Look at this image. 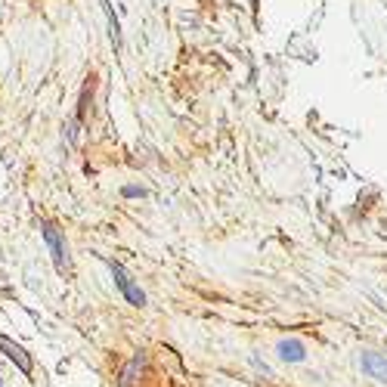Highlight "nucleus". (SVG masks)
<instances>
[{
  "label": "nucleus",
  "instance_id": "20e7f679",
  "mask_svg": "<svg viewBox=\"0 0 387 387\" xmlns=\"http://www.w3.org/2000/svg\"><path fill=\"white\" fill-rule=\"evenodd\" d=\"M359 366H363V372L369 378H375V381L387 384V353H372L366 350L363 356H359Z\"/></svg>",
  "mask_w": 387,
  "mask_h": 387
},
{
  "label": "nucleus",
  "instance_id": "6e6552de",
  "mask_svg": "<svg viewBox=\"0 0 387 387\" xmlns=\"http://www.w3.org/2000/svg\"><path fill=\"white\" fill-rule=\"evenodd\" d=\"M0 387H3V378H0Z\"/></svg>",
  "mask_w": 387,
  "mask_h": 387
},
{
  "label": "nucleus",
  "instance_id": "7ed1b4c3",
  "mask_svg": "<svg viewBox=\"0 0 387 387\" xmlns=\"http://www.w3.org/2000/svg\"><path fill=\"white\" fill-rule=\"evenodd\" d=\"M109 266H112V276H115V285L121 289V295L128 298V304H133V307H146V291L139 289V285L128 276V270H124L121 264H115V260H112Z\"/></svg>",
  "mask_w": 387,
  "mask_h": 387
},
{
  "label": "nucleus",
  "instance_id": "39448f33",
  "mask_svg": "<svg viewBox=\"0 0 387 387\" xmlns=\"http://www.w3.org/2000/svg\"><path fill=\"white\" fill-rule=\"evenodd\" d=\"M276 353H279L282 363H304L307 359V347L298 341V338H285V341H279Z\"/></svg>",
  "mask_w": 387,
  "mask_h": 387
},
{
  "label": "nucleus",
  "instance_id": "0eeeda50",
  "mask_svg": "<svg viewBox=\"0 0 387 387\" xmlns=\"http://www.w3.org/2000/svg\"><path fill=\"white\" fill-rule=\"evenodd\" d=\"M124 196L137 198V196H146V189H143V186H124Z\"/></svg>",
  "mask_w": 387,
  "mask_h": 387
},
{
  "label": "nucleus",
  "instance_id": "f257e3e1",
  "mask_svg": "<svg viewBox=\"0 0 387 387\" xmlns=\"http://www.w3.org/2000/svg\"><path fill=\"white\" fill-rule=\"evenodd\" d=\"M41 232H44V242H46V248H50V257H53V264H56V273H59V276H69V273H71L69 245H65V239H62V232H59V226L46 220V223L41 226Z\"/></svg>",
  "mask_w": 387,
  "mask_h": 387
},
{
  "label": "nucleus",
  "instance_id": "f03ea898",
  "mask_svg": "<svg viewBox=\"0 0 387 387\" xmlns=\"http://www.w3.org/2000/svg\"><path fill=\"white\" fill-rule=\"evenodd\" d=\"M0 353H3L6 359H10L12 366H16L19 372H22L25 378L31 375V372H35V359H31V353L25 350L22 344H16L12 341V338H6V335H0Z\"/></svg>",
  "mask_w": 387,
  "mask_h": 387
},
{
  "label": "nucleus",
  "instance_id": "423d86ee",
  "mask_svg": "<svg viewBox=\"0 0 387 387\" xmlns=\"http://www.w3.org/2000/svg\"><path fill=\"white\" fill-rule=\"evenodd\" d=\"M143 363H146V356H143V353H137V356L130 359V363H128V369L121 372V387H130L133 381H137V372L143 369Z\"/></svg>",
  "mask_w": 387,
  "mask_h": 387
}]
</instances>
